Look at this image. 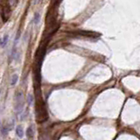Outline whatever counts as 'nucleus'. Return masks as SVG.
I'll return each mask as SVG.
<instances>
[{
  "label": "nucleus",
  "mask_w": 140,
  "mask_h": 140,
  "mask_svg": "<svg viewBox=\"0 0 140 140\" xmlns=\"http://www.w3.org/2000/svg\"><path fill=\"white\" fill-rule=\"evenodd\" d=\"M8 40H9V35L6 34L4 35L3 38H0V46H5V45L8 43Z\"/></svg>",
  "instance_id": "obj_5"
},
{
  "label": "nucleus",
  "mask_w": 140,
  "mask_h": 140,
  "mask_svg": "<svg viewBox=\"0 0 140 140\" xmlns=\"http://www.w3.org/2000/svg\"><path fill=\"white\" fill-rule=\"evenodd\" d=\"M39 21H40V14L38 13V12H36L33 16V23L35 25H37L39 23Z\"/></svg>",
  "instance_id": "obj_7"
},
{
  "label": "nucleus",
  "mask_w": 140,
  "mask_h": 140,
  "mask_svg": "<svg viewBox=\"0 0 140 140\" xmlns=\"http://www.w3.org/2000/svg\"><path fill=\"white\" fill-rule=\"evenodd\" d=\"M18 79H19V75L16 74H13V75L11 76V86H14V85L17 83Z\"/></svg>",
  "instance_id": "obj_10"
},
{
  "label": "nucleus",
  "mask_w": 140,
  "mask_h": 140,
  "mask_svg": "<svg viewBox=\"0 0 140 140\" xmlns=\"http://www.w3.org/2000/svg\"><path fill=\"white\" fill-rule=\"evenodd\" d=\"M26 102L28 103L29 106H32V102H33V96H32V94H28L26 96Z\"/></svg>",
  "instance_id": "obj_9"
},
{
  "label": "nucleus",
  "mask_w": 140,
  "mask_h": 140,
  "mask_svg": "<svg viewBox=\"0 0 140 140\" xmlns=\"http://www.w3.org/2000/svg\"><path fill=\"white\" fill-rule=\"evenodd\" d=\"M35 111H36V120L38 122H44L48 118V113L46 108V104L43 100L41 99V96H37L36 101V107H35Z\"/></svg>",
  "instance_id": "obj_1"
},
{
  "label": "nucleus",
  "mask_w": 140,
  "mask_h": 140,
  "mask_svg": "<svg viewBox=\"0 0 140 140\" xmlns=\"http://www.w3.org/2000/svg\"><path fill=\"white\" fill-rule=\"evenodd\" d=\"M11 5L8 3H5L4 5H3L2 7V11H1V16L2 19H3L4 22H6L9 19L10 16H11Z\"/></svg>",
  "instance_id": "obj_3"
},
{
  "label": "nucleus",
  "mask_w": 140,
  "mask_h": 140,
  "mask_svg": "<svg viewBox=\"0 0 140 140\" xmlns=\"http://www.w3.org/2000/svg\"><path fill=\"white\" fill-rule=\"evenodd\" d=\"M16 134H17V136L19 137V138H22V137H24V134H25L24 129H23V127H22L21 125H18L17 126V128H16Z\"/></svg>",
  "instance_id": "obj_4"
},
{
  "label": "nucleus",
  "mask_w": 140,
  "mask_h": 140,
  "mask_svg": "<svg viewBox=\"0 0 140 140\" xmlns=\"http://www.w3.org/2000/svg\"><path fill=\"white\" fill-rule=\"evenodd\" d=\"M18 56V51H17V48L16 47H13V49H12L11 51V59L12 60H15L17 58Z\"/></svg>",
  "instance_id": "obj_11"
},
{
  "label": "nucleus",
  "mask_w": 140,
  "mask_h": 140,
  "mask_svg": "<svg viewBox=\"0 0 140 140\" xmlns=\"http://www.w3.org/2000/svg\"><path fill=\"white\" fill-rule=\"evenodd\" d=\"M15 110L18 114H21L25 107V96L22 91H17L15 96Z\"/></svg>",
  "instance_id": "obj_2"
},
{
  "label": "nucleus",
  "mask_w": 140,
  "mask_h": 140,
  "mask_svg": "<svg viewBox=\"0 0 140 140\" xmlns=\"http://www.w3.org/2000/svg\"><path fill=\"white\" fill-rule=\"evenodd\" d=\"M9 131H10V129H9V127L7 126V125L3 126L1 128V134H2V136L6 137L7 135H8V133H9Z\"/></svg>",
  "instance_id": "obj_6"
},
{
  "label": "nucleus",
  "mask_w": 140,
  "mask_h": 140,
  "mask_svg": "<svg viewBox=\"0 0 140 140\" xmlns=\"http://www.w3.org/2000/svg\"><path fill=\"white\" fill-rule=\"evenodd\" d=\"M26 137H28L29 138H32L33 137V130H32V126H30L26 130Z\"/></svg>",
  "instance_id": "obj_8"
}]
</instances>
